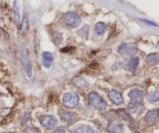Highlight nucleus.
I'll return each mask as SVG.
<instances>
[{
  "label": "nucleus",
  "instance_id": "f257e3e1",
  "mask_svg": "<svg viewBox=\"0 0 159 133\" xmlns=\"http://www.w3.org/2000/svg\"><path fill=\"white\" fill-rule=\"evenodd\" d=\"M88 100L90 104L97 110L102 111L107 108V102L96 92H91V93H89Z\"/></svg>",
  "mask_w": 159,
  "mask_h": 133
},
{
  "label": "nucleus",
  "instance_id": "f03ea898",
  "mask_svg": "<svg viewBox=\"0 0 159 133\" xmlns=\"http://www.w3.org/2000/svg\"><path fill=\"white\" fill-rule=\"evenodd\" d=\"M138 52L137 45L134 43L122 44L118 48V53L124 57H132Z\"/></svg>",
  "mask_w": 159,
  "mask_h": 133
},
{
  "label": "nucleus",
  "instance_id": "7ed1b4c3",
  "mask_svg": "<svg viewBox=\"0 0 159 133\" xmlns=\"http://www.w3.org/2000/svg\"><path fill=\"white\" fill-rule=\"evenodd\" d=\"M62 20L65 25L71 28L78 27L82 22L80 17L74 12H66L62 17Z\"/></svg>",
  "mask_w": 159,
  "mask_h": 133
},
{
  "label": "nucleus",
  "instance_id": "20e7f679",
  "mask_svg": "<svg viewBox=\"0 0 159 133\" xmlns=\"http://www.w3.org/2000/svg\"><path fill=\"white\" fill-rule=\"evenodd\" d=\"M79 102V97L78 94L75 93H66L64 94L62 103L67 108L74 109L78 106Z\"/></svg>",
  "mask_w": 159,
  "mask_h": 133
},
{
  "label": "nucleus",
  "instance_id": "39448f33",
  "mask_svg": "<svg viewBox=\"0 0 159 133\" xmlns=\"http://www.w3.org/2000/svg\"><path fill=\"white\" fill-rule=\"evenodd\" d=\"M40 125L46 129H53L57 126V121L51 115H43L40 118Z\"/></svg>",
  "mask_w": 159,
  "mask_h": 133
},
{
  "label": "nucleus",
  "instance_id": "423d86ee",
  "mask_svg": "<svg viewBox=\"0 0 159 133\" xmlns=\"http://www.w3.org/2000/svg\"><path fill=\"white\" fill-rule=\"evenodd\" d=\"M71 82H72V84L75 88L81 90H86L89 86V83L82 76H75L71 79Z\"/></svg>",
  "mask_w": 159,
  "mask_h": 133
},
{
  "label": "nucleus",
  "instance_id": "0eeeda50",
  "mask_svg": "<svg viewBox=\"0 0 159 133\" xmlns=\"http://www.w3.org/2000/svg\"><path fill=\"white\" fill-rule=\"evenodd\" d=\"M107 129L110 133H124V126L117 120H113L110 121Z\"/></svg>",
  "mask_w": 159,
  "mask_h": 133
},
{
  "label": "nucleus",
  "instance_id": "6e6552de",
  "mask_svg": "<svg viewBox=\"0 0 159 133\" xmlns=\"http://www.w3.org/2000/svg\"><path fill=\"white\" fill-rule=\"evenodd\" d=\"M108 97L110 101L116 105H121V104H124V97L120 92L116 91V90H111L109 92Z\"/></svg>",
  "mask_w": 159,
  "mask_h": 133
},
{
  "label": "nucleus",
  "instance_id": "1a4fd4ad",
  "mask_svg": "<svg viewBox=\"0 0 159 133\" xmlns=\"http://www.w3.org/2000/svg\"><path fill=\"white\" fill-rule=\"evenodd\" d=\"M21 62L27 76L29 77H31L32 76V69H31L30 62L29 59H28L27 55L26 54L25 51H23L21 55Z\"/></svg>",
  "mask_w": 159,
  "mask_h": 133
},
{
  "label": "nucleus",
  "instance_id": "9d476101",
  "mask_svg": "<svg viewBox=\"0 0 159 133\" xmlns=\"http://www.w3.org/2000/svg\"><path fill=\"white\" fill-rule=\"evenodd\" d=\"M159 118V109H153L146 114L145 121L149 125H152L156 122Z\"/></svg>",
  "mask_w": 159,
  "mask_h": 133
},
{
  "label": "nucleus",
  "instance_id": "9b49d317",
  "mask_svg": "<svg viewBox=\"0 0 159 133\" xmlns=\"http://www.w3.org/2000/svg\"><path fill=\"white\" fill-rule=\"evenodd\" d=\"M128 96L133 103H141L144 98V92L139 90H132L130 91Z\"/></svg>",
  "mask_w": 159,
  "mask_h": 133
},
{
  "label": "nucleus",
  "instance_id": "f8f14e48",
  "mask_svg": "<svg viewBox=\"0 0 159 133\" xmlns=\"http://www.w3.org/2000/svg\"><path fill=\"white\" fill-rule=\"evenodd\" d=\"M53 55L51 52L43 51L42 54V64L45 68H50L52 65Z\"/></svg>",
  "mask_w": 159,
  "mask_h": 133
},
{
  "label": "nucleus",
  "instance_id": "ddd939ff",
  "mask_svg": "<svg viewBox=\"0 0 159 133\" xmlns=\"http://www.w3.org/2000/svg\"><path fill=\"white\" fill-rule=\"evenodd\" d=\"M59 115H60L61 118L67 123L74 122V121H75L76 118H77V116H76L75 114L71 113V112H62Z\"/></svg>",
  "mask_w": 159,
  "mask_h": 133
},
{
  "label": "nucleus",
  "instance_id": "4468645a",
  "mask_svg": "<svg viewBox=\"0 0 159 133\" xmlns=\"http://www.w3.org/2000/svg\"><path fill=\"white\" fill-rule=\"evenodd\" d=\"M145 62L148 66H155L159 62V54L152 53L148 55L145 59Z\"/></svg>",
  "mask_w": 159,
  "mask_h": 133
},
{
  "label": "nucleus",
  "instance_id": "2eb2a0df",
  "mask_svg": "<svg viewBox=\"0 0 159 133\" xmlns=\"http://www.w3.org/2000/svg\"><path fill=\"white\" fill-rule=\"evenodd\" d=\"M129 111L131 113H134V114H141V112H143L144 111V107L141 103H133L132 102L131 104H129L128 107Z\"/></svg>",
  "mask_w": 159,
  "mask_h": 133
},
{
  "label": "nucleus",
  "instance_id": "dca6fc26",
  "mask_svg": "<svg viewBox=\"0 0 159 133\" xmlns=\"http://www.w3.org/2000/svg\"><path fill=\"white\" fill-rule=\"evenodd\" d=\"M72 133H94V131L90 126L81 125L73 130Z\"/></svg>",
  "mask_w": 159,
  "mask_h": 133
},
{
  "label": "nucleus",
  "instance_id": "f3484780",
  "mask_svg": "<svg viewBox=\"0 0 159 133\" xmlns=\"http://www.w3.org/2000/svg\"><path fill=\"white\" fill-rule=\"evenodd\" d=\"M106 31H107V25H106V23H102V22L97 23L96 24V26H95L94 33L96 34V35H102V34H103L105 33Z\"/></svg>",
  "mask_w": 159,
  "mask_h": 133
},
{
  "label": "nucleus",
  "instance_id": "a211bd4d",
  "mask_svg": "<svg viewBox=\"0 0 159 133\" xmlns=\"http://www.w3.org/2000/svg\"><path fill=\"white\" fill-rule=\"evenodd\" d=\"M13 20L14 22L17 24H19L20 22V6L18 2L16 0L13 3Z\"/></svg>",
  "mask_w": 159,
  "mask_h": 133
},
{
  "label": "nucleus",
  "instance_id": "6ab92c4d",
  "mask_svg": "<svg viewBox=\"0 0 159 133\" xmlns=\"http://www.w3.org/2000/svg\"><path fill=\"white\" fill-rule=\"evenodd\" d=\"M117 114L121 117V118H124L126 121L130 123V125L134 124L133 119H132V118L130 117V114H129L126 110H124V109H120V110L117 111Z\"/></svg>",
  "mask_w": 159,
  "mask_h": 133
},
{
  "label": "nucleus",
  "instance_id": "aec40b11",
  "mask_svg": "<svg viewBox=\"0 0 159 133\" xmlns=\"http://www.w3.org/2000/svg\"><path fill=\"white\" fill-rule=\"evenodd\" d=\"M146 98L151 103H155L159 101V90L151 92L146 94Z\"/></svg>",
  "mask_w": 159,
  "mask_h": 133
},
{
  "label": "nucleus",
  "instance_id": "412c9836",
  "mask_svg": "<svg viewBox=\"0 0 159 133\" xmlns=\"http://www.w3.org/2000/svg\"><path fill=\"white\" fill-rule=\"evenodd\" d=\"M89 26H84L83 27L81 28L80 30L77 31V34L79 37H81L83 39H88L89 37Z\"/></svg>",
  "mask_w": 159,
  "mask_h": 133
},
{
  "label": "nucleus",
  "instance_id": "4be33fe9",
  "mask_svg": "<svg viewBox=\"0 0 159 133\" xmlns=\"http://www.w3.org/2000/svg\"><path fill=\"white\" fill-rule=\"evenodd\" d=\"M129 68L132 72H134L139 65V59L138 57H134L129 61Z\"/></svg>",
  "mask_w": 159,
  "mask_h": 133
},
{
  "label": "nucleus",
  "instance_id": "5701e85b",
  "mask_svg": "<svg viewBox=\"0 0 159 133\" xmlns=\"http://www.w3.org/2000/svg\"><path fill=\"white\" fill-rule=\"evenodd\" d=\"M62 34H61L60 32H54V43L56 44L57 45H60L62 41Z\"/></svg>",
  "mask_w": 159,
  "mask_h": 133
},
{
  "label": "nucleus",
  "instance_id": "b1692460",
  "mask_svg": "<svg viewBox=\"0 0 159 133\" xmlns=\"http://www.w3.org/2000/svg\"><path fill=\"white\" fill-rule=\"evenodd\" d=\"M27 28H28V20H27V17H23V23H22L21 31L23 33L26 32V31L27 30Z\"/></svg>",
  "mask_w": 159,
  "mask_h": 133
},
{
  "label": "nucleus",
  "instance_id": "393cba45",
  "mask_svg": "<svg viewBox=\"0 0 159 133\" xmlns=\"http://www.w3.org/2000/svg\"><path fill=\"white\" fill-rule=\"evenodd\" d=\"M140 21L141 22V23H144L145 25H147V26H157L158 25L155 24V23H152V22L151 21H148V20H141V19H139Z\"/></svg>",
  "mask_w": 159,
  "mask_h": 133
},
{
  "label": "nucleus",
  "instance_id": "a878e982",
  "mask_svg": "<svg viewBox=\"0 0 159 133\" xmlns=\"http://www.w3.org/2000/svg\"><path fill=\"white\" fill-rule=\"evenodd\" d=\"M29 118H30V114L29 113H26L24 115V116H23V119H22V125H23V124H25V123H26L27 122V121L28 120H29Z\"/></svg>",
  "mask_w": 159,
  "mask_h": 133
},
{
  "label": "nucleus",
  "instance_id": "bb28decb",
  "mask_svg": "<svg viewBox=\"0 0 159 133\" xmlns=\"http://www.w3.org/2000/svg\"><path fill=\"white\" fill-rule=\"evenodd\" d=\"M51 133H65V130H64V129H57V130L54 131V132H51Z\"/></svg>",
  "mask_w": 159,
  "mask_h": 133
},
{
  "label": "nucleus",
  "instance_id": "cd10ccee",
  "mask_svg": "<svg viewBox=\"0 0 159 133\" xmlns=\"http://www.w3.org/2000/svg\"><path fill=\"white\" fill-rule=\"evenodd\" d=\"M157 47H158V48H159V42L158 43V45H157Z\"/></svg>",
  "mask_w": 159,
  "mask_h": 133
},
{
  "label": "nucleus",
  "instance_id": "c85d7f7f",
  "mask_svg": "<svg viewBox=\"0 0 159 133\" xmlns=\"http://www.w3.org/2000/svg\"><path fill=\"white\" fill-rule=\"evenodd\" d=\"M4 133H12V132H4Z\"/></svg>",
  "mask_w": 159,
  "mask_h": 133
},
{
  "label": "nucleus",
  "instance_id": "c756f323",
  "mask_svg": "<svg viewBox=\"0 0 159 133\" xmlns=\"http://www.w3.org/2000/svg\"><path fill=\"white\" fill-rule=\"evenodd\" d=\"M0 95H1V92H0Z\"/></svg>",
  "mask_w": 159,
  "mask_h": 133
},
{
  "label": "nucleus",
  "instance_id": "7c9ffc66",
  "mask_svg": "<svg viewBox=\"0 0 159 133\" xmlns=\"http://www.w3.org/2000/svg\"><path fill=\"white\" fill-rule=\"evenodd\" d=\"M0 83H1V80H0Z\"/></svg>",
  "mask_w": 159,
  "mask_h": 133
}]
</instances>
